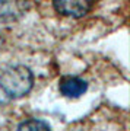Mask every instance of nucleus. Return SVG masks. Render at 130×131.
Here are the masks:
<instances>
[{"label": "nucleus", "mask_w": 130, "mask_h": 131, "mask_svg": "<svg viewBox=\"0 0 130 131\" xmlns=\"http://www.w3.org/2000/svg\"><path fill=\"white\" fill-rule=\"evenodd\" d=\"M31 9L29 0H0V22H16Z\"/></svg>", "instance_id": "7ed1b4c3"}, {"label": "nucleus", "mask_w": 130, "mask_h": 131, "mask_svg": "<svg viewBox=\"0 0 130 131\" xmlns=\"http://www.w3.org/2000/svg\"><path fill=\"white\" fill-rule=\"evenodd\" d=\"M18 130H50L48 122H44L41 119H28L18 125Z\"/></svg>", "instance_id": "39448f33"}, {"label": "nucleus", "mask_w": 130, "mask_h": 131, "mask_svg": "<svg viewBox=\"0 0 130 131\" xmlns=\"http://www.w3.org/2000/svg\"><path fill=\"white\" fill-rule=\"evenodd\" d=\"M97 0H53L54 9L63 16L83 18L91 12Z\"/></svg>", "instance_id": "f03ea898"}, {"label": "nucleus", "mask_w": 130, "mask_h": 131, "mask_svg": "<svg viewBox=\"0 0 130 131\" xmlns=\"http://www.w3.org/2000/svg\"><path fill=\"white\" fill-rule=\"evenodd\" d=\"M34 86V74L26 66H10L0 73V90L10 99L23 98Z\"/></svg>", "instance_id": "f257e3e1"}, {"label": "nucleus", "mask_w": 130, "mask_h": 131, "mask_svg": "<svg viewBox=\"0 0 130 131\" xmlns=\"http://www.w3.org/2000/svg\"><path fill=\"white\" fill-rule=\"evenodd\" d=\"M59 89H60V93L64 96V98H70V99H75V98H79L86 92L88 89V83L85 82L83 79L80 77H64V79L60 80L59 83Z\"/></svg>", "instance_id": "20e7f679"}]
</instances>
